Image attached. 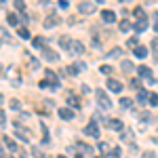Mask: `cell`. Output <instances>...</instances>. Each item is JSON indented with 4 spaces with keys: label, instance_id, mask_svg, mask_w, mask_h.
<instances>
[{
    "label": "cell",
    "instance_id": "1",
    "mask_svg": "<svg viewBox=\"0 0 158 158\" xmlns=\"http://www.w3.org/2000/svg\"><path fill=\"white\" fill-rule=\"evenodd\" d=\"M95 97H97L99 108H101V110H110V108H112V101H110V97L106 95V91L97 89V91H95Z\"/></svg>",
    "mask_w": 158,
    "mask_h": 158
},
{
    "label": "cell",
    "instance_id": "2",
    "mask_svg": "<svg viewBox=\"0 0 158 158\" xmlns=\"http://www.w3.org/2000/svg\"><path fill=\"white\" fill-rule=\"evenodd\" d=\"M95 11H97V2H80L78 4V13H82V15H91Z\"/></svg>",
    "mask_w": 158,
    "mask_h": 158
},
{
    "label": "cell",
    "instance_id": "3",
    "mask_svg": "<svg viewBox=\"0 0 158 158\" xmlns=\"http://www.w3.org/2000/svg\"><path fill=\"white\" fill-rule=\"evenodd\" d=\"M85 133L89 135V137H95V139H97V137H99V127H97V122L91 120V122L85 127Z\"/></svg>",
    "mask_w": 158,
    "mask_h": 158
},
{
    "label": "cell",
    "instance_id": "4",
    "mask_svg": "<svg viewBox=\"0 0 158 158\" xmlns=\"http://www.w3.org/2000/svg\"><path fill=\"white\" fill-rule=\"evenodd\" d=\"M44 80L51 85V89H59V78H57V74L53 72V70H47V78Z\"/></svg>",
    "mask_w": 158,
    "mask_h": 158
},
{
    "label": "cell",
    "instance_id": "5",
    "mask_svg": "<svg viewBox=\"0 0 158 158\" xmlns=\"http://www.w3.org/2000/svg\"><path fill=\"white\" fill-rule=\"evenodd\" d=\"M106 127L112 129V131H122V129H124L122 120H118V118H108V120H106Z\"/></svg>",
    "mask_w": 158,
    "mask_h": 158
},
{
    "label": "cell",
    "instance_id": "6",
    "mask_svg": "<svg viewBox=\"0 0 158 158\" xmlns=\"http://www.w3.org/2000/svg\"><path fill=\"white\" fill-rule=\"evenodd\" d=\"M68 53H70V55H82V53H85V44H82V42H78V40H74Z\"/></svg>",
    "mask_w": 158,
    "mask_h": 158
},
{
    "label": "cell",
    "instance_id": "7",
    "mask_svg": "<svg viewBox=\"0 0 158 158\" xmlns=\"http://www.w3.org/2000/svg\"><path fill=\"white\" fill-rule=\"evenodd\" d=\"M15 133L19 135V137H21L23 141H30V137H32V133H30L27 129H23L21 124H15Z\"/></svg>",
    "mask_w": 158,
    "mask_h": 158
},
{
    "label": "cell",
    "instance_id": "8",
    "mask_svg": "<svg viewBox=\"0 0 158 158\" xmlns=\"http://www.w3.org/2000/svg\"><path fill=\"white\" fill-rule=\"evenodd\" d=\"M101 19H103L106 23H114V19H116V13L110 11V9H103V11H101Z\"/></svg>",
    "mask_w": 158,
    "mask_h": 158
},
{
    "label": "cell",
    "instance_id": "9",
    "mask_svg": "<svg viewBox=\"0 0 158 158\" xmlns=\"http://www.w3.org/2000/svg\"><path fill=\"white\" fill-rule=\"evenodd\" d=\"M59 118L61 120H72L74 118V110L72 108H59Z\"/></svg>",
    "mask_w": 158,
    "mask_h": 158
},
{
    "label": "cell",
    "instance_id": "10",
    "mask_svg": "<svg viewBox=\"0 0 158 158\" xmlns=\"http://www.w3.org/2000/svg\"><path fill=\"white\" fill-rule=\"evenodd\" d=\"M9 80L15 82V85H21V74L17 72L15 68H9Z\"/></svg>",
    "mask_w": 158,
    "mask_h": 158
},
{
    "label": "cell",
    "instance_id": "11",
    "mask_svg": "<svg viewBox=\"0 0 158 158\" xmlns=\"http://www.w3.org/2000/svg\"><path fill=\"white\" fill-rule=\"evenodd\" d=\"M108 89L112 91V93H120V91H122V85L118 82V80H114V78H110V80H108Z\"/></svg>",
    "mask_w": 158,
    "mask_h": 158
},
{
    "label": "cell",
    "instance_id": "12",
    "mask_svg": "<svg viewBox=\"0 0 158 158\" xmlns=\"http://www.w3.org/2000/svg\"><path fill=\"white\" fill-rule=\"evenodd\" d=\"M42 57L47 61H57L59 59V55H57L55 51H51V49H42Z\"/></svg>",
    "mask_w": 158,
    "mask_h": 158
},
{
    "label": "cell",
    "instance_id": "13",
    "mask_svg": "<svg viewBox=\"0 0 158 158\" xmlns=\"http://www.w3.org/2000/svg\"><path fill=\"white\" fill-rule=\"evenodd\" d=\"M120 70L124 74H131L135 70V65H133V61H129V59H122V63H120Z\"/></svg>",
    "mask_w": 158,
    "mask_h": 158
},
{
    "label": "cell",
    "instance_id": "14",
    "mask_svg": "<svg viewBox=\"0 0 158 158\" xmlns=\"http://www.w3.org/2000/svg\"><path fill=\"white\" fill-rule=\"evenodd\" d=\"M137 72H139L141 78H150V80H152V70H150L148 65H139V68H137Z\"/></svg>",
    "mask_w": 158,
    "mask_h": 158
},
{
    "label": "cell",
    "instance_id": "15",
    "mask_svg": "<svg viewBox=\"0 0 158 158\" xmlns=\"http://www.w3.org/2000/svg\"><path fill=\"white\" fill-rule=\"evenodd\" d=\"M68 103H70V108H74V110L80 108V99L76 97V95H72V93L68 95Z\"/></svg>",
    "mask_w": 158,
    "mask_h": 158
},
{
    "label": "cell",
    "instance_id": "16",
    "mask_svg": "<svg viewBox=\"0 0 158 158\" xmlns=\"http://www.w3.org/2000/svg\"><path fill=\"white\" fill-rule=\"evenodd\" d=\"M59 21H61V19L57 17V15H51L49 19H44V27H53V25L59 23Z\"/></svg>",
    "mask_w": 158,
    "mask_h": 158
},
{
    "label": "cell",
    "instance_id": "17",
    "mask_svg": "<svg viewBox=\"0 0 158 158\" xmlns=\"http://www.w3.org/2000/svg\"><path fill=\"white\" fill-rule=\"evenodd\" d=\"M133 27H135V32H143L148 27V19H137V23H135Z\"/></svg>",
    "mask_w": 158,
    "mask_h": 158
},
{
    "label": "cell",
    "instance_id": "18",
    "mask_svg": "<svg viewBox=\"0 0 158 158\" xmlns=\"http://www.w3.org/2000/svg\"><path fill=\"white\" fill-rule=\"evenodd\" d=\"M6 21H9V25H17V27H19V17H17L15 13H9V15H6Z\"/></svg>",
    "mask_w": 158,
    "mask_h": 158
},
{
    "label": "cell",
    "instance_id": "19",
    "mask_svg": "<svg viewBox=\"0 0 158 158\" xmlns=\"http://www.w3.org/2000/svg\"><path fill=\"white\" fill-rule=\"evenodd\" d=\"M17 36L19 38H30V30H27L25 25H19V27H17Z\"/></svg>",
    "mask_w": 158,
    "mask_h": 158
},
{
    "label": "cell",
    "instance_id": "20",
    "mask_svg": "<svg viewBox=\"0 0 158 158\" xmlns=\"http://www.w3.org/2000/svg\"><path fill=\"white\" fill-rule=\"evenodd\" d=\"M4 146L9 148V150H11V152H19V150H17V143H15V141H13L11 137H4Z\"/></svg>",
    "mask_w": 158,
    "mask_h": 158
},
{
    "label": "cell",
    "instance_id": "21",
    "mask_svg": "<svg viewBox=\"0 0 158 158\" xmlns=\"http://www.w3.org/2000/svg\"><path fill=\"white\" fill-rule=\"evenodd\" d=\"M59 44H61L65 51H70V47H72V40H70L68 36H61V38H59Z\"/></svg>",
    "mask_w": 158,
    "mask_h": 158
},
{
    "label": "cell",
    "instance_id": "22",
    "mask_svg": "<svg viewBox=\"0 0 158 158\" xmlns=\"http://www.w3.org/2000/svg\"><path fill=\"white\" fill-rule=\"evenodd\" d=\"M118 27H120V32H129L131 30V21L129 19H122L120 23H118Z\"/></svg>",
    "mask_w": 158,
    "mask_h": 158
},
{
    "label": "cell",
    "instance_id": "23",
    "mask_svg": "<svg viewBox=\"0 0 158 158\" xmlns=\"http://www.w3.org/2000/svg\"><path fill=\"white\" fill-rule=\"evenodd\" d=\"M120 53H122V49H118V47H114V49L108 53V57L110 59H116V57H120Z\"/></svg>",
    "mask_w": 158,
    "mask_h": 158
},
{
    "label": "cell",
    "instance_id": "24",
    "mask_svg": "<svg viewBox=\"0 0 158 158\" xmlns=\"http://www.w3.org/2000/svg\"><path fill=\"white\" fill-rule=\"evenodd\" d=\"M148 99H150V95H148L146 91H141V89H139V95H137V101H139V103H146Z\"/></svg>",
    "mask_w": 158,
    "mask_h": 158
},
{
    "label": "cell",
    "instance_id": "25",
    "mask_svg": "<svg viewBox=\"0 0 158 158\" xmlns=\"http://www.w3.org/2000/svg\"><path fill=\"white\" fill-rule=\"evenodd\" d=\"M13 6H15L17 11H21V13L25 11V2H23V0H15V2H13Z\"/></svg>",
    "mask_w": 158,
    "mask_h": 158
},
{
    "label": "cell",
    "instance_id": "26",
    "mask_svg": "<svg viewBox=\"0 0 158 158\" xmlns=\"http://www.w3.org/2000/svg\"><path fill=\"white\" fill-rule=\"evenodd\" d=\"M135 17H137V19H148L146 17V13H143V9H141V6H137V9H135Z\"/></svg>",
    "mask_w": 158,
    "mask_h": 158
},
{
    "label": "cell",
    "instance_id": "27",
    "mask_svg": "<svg viewBox=\"0 0 158 158\" xmlns=\"http://www.w3.org/2000/svg\"><path fill=\"white\" fill-rule=\"evenodd\" d=\"M135 55H137V57H146L148 49H146V47H137V49H135Z\"/></svg>",
    "mask_w": 158,
    "mask_h": 158
},
{
    "label": "cell",
    "instance_id": "28",
    "mask_svg": "<svg viewBox=\"0 0 158 158\" xmlns=\"http://www.w3.org/2000/svg\"><path fill=\"white\" fill-rule=\"evenodd\" d=\"M9 108L11 110H19L21 108V101H19V99H11V101H9Z\"/></svg>",
    "mask_w": 158,
    "mask_h": 158
},
{
    "label": "cell",
    "instance_id": "29",
    "mask_svg": "<svg viewBox=\"0 0 158 158\" xmlns=\"http://www.w3.org/2000/svg\"><path fill=\"white\" fill-rule=\"evenodd\" d=\"M106 158H120V148H114V150H110V154Z\"/></svg>",
    "mask_w": 158,
    "mask_h": 158
},
{
    "label": "cell",
    "instance_id": "30",
    "mask_svg": "<svg viewBox=\"0 0 158 158\" xmlns=\"http://www.w3.org/2000/svg\"><path fill=\"white\" fill-rule=\"evenodd\" d=\"M78 150H80V152H85V154H93V150L86 146V143H80V141H78Z\"/></svg>",
    "mask_w": 158,
    "mask_h": 158
},
{
    "label": "cell",
    "instance_id": "31",
    "mask_svg": "<svg viewBox=\"0 0 158 158\" xmlns=\"http://www.w3.org/2000/svg\"><path fill=\"white\" fill-rule=\"evenodd\" d=\"M34 47H36V49H42V47H44V38H34Z\"/></svg>",
    "mask_w": 158,
    "mask_h": 158
},
{
    "label": "cell",
    "instance_id": "32",
    "mask_svg": "<svg viewBox=\"0 0 158 158\" xmlns=\"http://www.w3.org/2000/svg\"><path fill=\"white\" fill-rule=\"evenodd\" d=\"M127 47H129V49H137V38H129V40H127Z\"/></svg>",
    "mask_w": 158,
    "mask_h": 158
},
{
    "label": "cell",
    "instance_id": "33",
    "mask_svg": "<svg viewBox=\"0 0 158 158\" xmlns=\"http://www.w3.org/2000/svg\"><path fill=\"white\" fill-rule=\"evenodd\" d=\"M150 106H158V93H150Z\"/></svg>",
    "mask_w": 158,
    "mask_h": 158
},
{
    "label": "cell",
    "instance_id": "34",
    "mask_svg": "<svg viewBox=\"0 0 158 158\" xmlns=\"http://www.w3.org/2000/svg\"><path fill=\"white\" fill-rule=\"evenodd\" d=\"M42 110H47V112H51V110H53V101H51V99H47V101H42Z\"/></svg>",
    "mask_w": 158,
    "mask_h": 158
},
{
    "label": "cell",
    "instance_id": "35",
    "mask_svg": "<svg viewBox=\"0 0 158 158\" xmlns=\"http://www.w3.org/2000/svg\"><path fill=\"white\" fill-rule=\"evenodd\" d=\"M65 70H68V74H70V76H76V74H78V68H76V65H68Z\"/></svg>",
    "mask_w": 158,
    "mask_h": 158
},
{
    "label": "cell",
    "instance_id": "36",
    "mask_svg": "<svg viewBox=\"0 0 158 158\" xmlns=\"http://www.w3.org/2000/svg\"><path fill=\"white\" fill-rule=\"evenodd\" d=\"M152 49H154V57L158 59V38H154V40H152Z\"/></svg>",
    "mask_w": 158,
    "mask_h": 158
},
{
    "label": "cell",
    "instance_id": "37",
    "mask_svg": "<svg viewBox=\"0 0 158 158\" xmlns=\"http://www.w3.org/2000/svg\"><path fill=\"white\" fill-rule=\"evenodd\" d=\"M120 106H122V108H124V110H127V108H131V99L122 97V99H120Z\"/></svg>",
    "mask_w": 158,
    "mask_h": 158
},
{
    "label": "cell",
    "instance_id": "38",
    "mask_svg": "<svg viewBox=\"0 0 158 158\" xmlns=\"http://www.w3.org/2000/svg\"><path fill=\"white\" fill-rule=\"evenodd\" d=\"M99 152H108V154H110V146L106 143V141H101V143H99Z\"/></svg>",
    "mask_w": 158,
    "mask_h": 158
},
{
    "label": "cell",
    "instance_id": "39",
    "mask_svg": "<svg viewBox=\"0 0 158 158\" xmlns=\"http://www.w3.org/2000/svg\"><path fill=\"white\" fill-rule=\"evenodd\" d=\"M32 154H34V156H36V158H42V156H44V154L40 152V148H36V146L32 148Z\"/></svg>",
    "mask_w": 158,
    "mask_h": 158
},
{
    "label": "cell",
    "instance_id": "40",
    "mask_svg": "<svg viewBox=\"0 0 158 158\" xmlns=\"http://www.w3.org/2000/svg\"><path fill=\"white\" fill-rule=\"evenodd\" d=\"M99 70H101V74H112V68L110 65H101Z\"/></svg>",
    "mask_w": 158,
    "mask_h": 158
},
{
    "label": "cell",
    "instance_id": "41",
    "mask_svg": "<svg viewBox=\"0 0 158 158\" xmlns=\"http://www.w3.org/2000/svg\"><path fill=\"white\" fill-rule=\"evenodd\" d=\"M30 65H32L34 70H38V65H40V63H38V59H34V57H32V59H30Z\"/></svg>",
    "mask_w": 158,
    "mask_h": 158
},
{
    "label": "cell",
    "instance_id": "42",
    "mask_svg": "<svg viewBox=\"0 0 158 158\" xmlns=\"http://www.w3.org/2000/svg\"><path fill=\"white\" fill-rule=\"evenodd\" d=\"M131 89H141V86H139V80H137V78H133V80H131Z\"/></svg>",
    "mask_w": 158,
    "mask_h": 158
},
{
    "label": "cell",
    "instance_id": "43",
    "mask_svg": "<svg viewBox=\"0 0 158 158\" xmlns=\"http://www.w3.org/2000/svg\"><path fill=\"white\" fill-rule=\"evenodd\" d=\"M131 137H133L131 131H124V133H122V139H124V141H127V139H131Z\"/></svg>",
    "mask_w": 158,
    "mask_h": 158
},
{
    "label": "cell",
    "instance_id": "44",
    "mask_svg": "<svg viewBox=\"0 0 158 158\" xmlns=\"http://www.w3.org/2000/svg\"><path fill=\"white\" fill-rule=\"evenodd\" d=\"M59 6H61V9H68V6H70V2H68V0H59Z\"/></svg>",
    "mask_w": 158,
    "mask_h": 158
},
{
    "label": "cell",
    "instance_id": "45",
    "mask_svg": "<svg viewBox=\"0 0 158 158\" xmlns=\"http://www.w3.org/2000/svg\"><path fill=\"white\" fill-rule=\"evenodd\" d=\"M40 89H51V85L47 82V80H42V82H40Z\"/></svg>",
    "mask_w": 158,
    "mask_h": 158
},
{
    "label": "cell",
    "instance_id": "46",
    "mask_svg": "<svg viewBox=\"0 0 158 158\" xmlns=\"http://www.w3.org/2000/svg\"><path fill=\"white\" fill-rule=\"evenodd\" d=\"M0 129H4V114L0 112Z\"/></svg>",
    "mask_w": 158,
    "mask_h": 158
},
{
    "label": "cell",
    "instance_id": "47",
    "mask_svg": "<svg viewBox=\"0 0 158 158\" xmlns=\"http://www.w3.org/2000/svg\"><path fill=\"white\" fill-rule=\"evenodd\" d=\"M154 30H156V32H158V13H156V15H154Z\"/></svg>",
    "mask_w": 158,
    "mask_h": 158
},
{
    "label": "cell",
    "instance_id": "48",
    "mask_svg": "<svg viewBox=\"0 0 158 158\" xmlns=\"http://www.w3.org/2000/svg\"><path fill=\"white\" fill-rule=\"evenodd\" d=\"M143 158H154V154H152V152H146V154H143Z\"/></svg>",
    "mask_w": 158,
    "mask_h": 158
},
{
    "label": "cell",
    "instance_id": "49",
    "mask_svg": "<svg viewBox=\"0 0 158 158\" xmlns=\"http://www.w3.org/2000/svg\"><path fill=\"white\" fill-rule=\"evenodd\" d=\"M0 158H15V156H11V154H2Z\"/></svg>",
    "mask_w": 158,
    "mask_h": 158
},
{
    "label": "cell",
    "instance_id": "50",
    "mask_svg": "<svg viewBox=\"0 0 158 158\" xmlns=\"http://www.w3.org/2000/svg\"><path fill=\"white\" fill-rule=\"evenodd\" d=\"M76 158H85V154H76Z\"/></svg>",
    "mask_w": 158,
    "mask_h": 158
},
{
    "label": "cell",
    "instance_id": "51",
    "mask_svg": "<svg viewBox=\"0 0 158 158\" xmlns=\"http://www.w3.org/2000/svg\"><path fill=\"white\" fill-rule=\"evenodd\" d=\"M2 154H4V152H2V143H0V156H2Z\"/></svg>",
    "mask_w": 158,
    "mask_h": 158
},
{
    "label": "cell",
    "instance_id": "52",
    "mask_svg": "<svg viewBox=\"0 0 158 158\" xmlns=\"http://www.w3.org/2000/svg\"><path fill=\"white\" fill-rule=\"evenodd\" d=\"M0 106H2V95H0Z\"/></svg>",
    "mask_w": 158,
    "mask_h": 158
},
{
    "label": "cell",
    "instance_id": "53",
    "mask_svg": "<svg viewBox=\"0 0 158 158\" xmlns=\"http://www.w3.org/2000/svg\"><path fill=\"white\" fill-rule=\"evenodd\" d=\"M57 158H68V156H57Z\"/></svg>",
    "mask_w": 158,
    "mask_h": 158
},
{
    "label": "cell",
    "instance_id": "54",
    "mask_svg": "<svg viewBox=\"0 0 158 158\" xmlns=\"http://www.w3.org/2000/svg\"><path fill=\"white\" fill-rule=\"evenodd\" d=\"M0 74H2V65H0Z\"/></svg>",
    "mask_w": 158,
    "mask_h": 158
}]
</instances>
